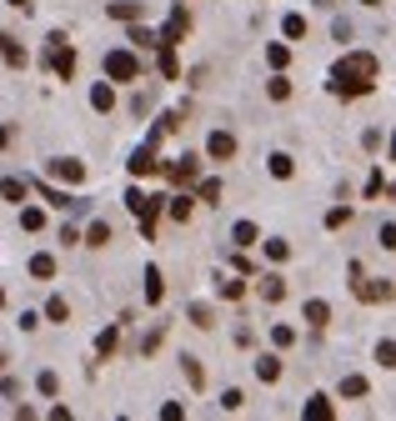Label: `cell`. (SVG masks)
Here are the masks:
<instances>
[{"mask_svg": "<svg viewBox=\"0 0 396 421\" xmlns=\"http://www.w3.org/2000/svg\"><path fill=\"white\" fill-rule=\"evenodd\" d=\"M91 105H96V111H111V105H116V91L106 86V80H100V86H91Z\"/></svg>", "mask_w": 396, "mask_h": 421, "instance_id": "603a6c76", "label": "cell"}, {"mask_svg": "<svg viewBox=\"0 0 396 421\" xmlns=\"http://www.w3.org/2000/svg\"><path fill=\"white\" fill-rule=\"evenodd\" d=\"M30 276H35V281H51V276H55V256H51V251L30 256Z\"/></svg>", "mask_w": 396, "mask_h": 421, "instance_id": "2e32d148", "label": "cell"}, {"mask_svg": "<svg viewBox=\"0 0 396 421\" xmlns=\"http://www.w3.org/2000/svg\"><path fill=\"white\" fill-rule=\"evenodd\" d=\"M20 226H26V231H40V226H46V216H40L35 206H26V201H20Z\"/></svg>", "mask_w": 396, "mask_h": 421, "instance_id": "d590c367", "label": "cell"}, {"mask_svg": "<svg viewBox=\"0 0 396 421\" xmlns=\"http://www.w3.org/2000/svg\"><path fill=\"white\" fill-rule=\"evenodd\" d=\"M0 55H6V66H15V71H26V51H20L15 40H6V46H0Z\"/></svg>", "mask_w": 396, "mask_h": 421, "instance_id": "e575fe53", "label": "cell"}, {"mask_svg": "<svg viewBox=\"0 0 396 421\" xmlns=\"http://www.w3.org/2000/svg\"><path fill=\"white\" fill-rule=\"evenodd\" d=\"M351 276H357V281H351V291H357V296L361 301H371V306H377V301H391V281L386 276H361V266H351Z\"/></svg>", "mask_w": 396, "mask_h": 421, "instance_id": "5b68a950", "label": "cell"}, {"mask_svg": "<svg viewBox=\"0 0 396 421\" xmlns=\"http://www.w3.org/2000/svg\"><path fill=\"white\" fill-rule=\"evenodd\" d=\"M161 296H165V286H161V271L151 266L145 271V306H161Z\"/></svg>", "mask_w": 396, "mask_h": 421, "instance_id": "d6986e66", "label": "cell"}, {"mask_svg": "<svg viewBox=\"0 0 396 421\" xmlns=\"http://www.w3.org/2000/svg\"><path fill=\"white\" fill-rule=\"evenodd\" d=\"M126 40H131L136 51H151V46H161V35H156V30H145L141 20H136V26H131V35H126Z\"/></svg>", "mask_w": 396, "mask_h": 421, "instance_id": "e0dca14e", "label": "cell"}, {"mask_svg": "<svg viewBox=\"0 0 396 421\" xmlns=\"http://www.w3.org/2000/svg\"><path fill=\"white\" fill-rule=\"evenodd\" d=\"M51 176H55V181H71V186H75V181H86V165H80V161H71V156H66V161L55 156V161H51Z\"/></svg>", "mask_w": 396, "mask_h": 421, "instance_id": "30bf717a", "label": "cell"}, {"mask_svg": "<svg viewBox=\"0 0 396 421\" xmlns=\"http://www.w3.org/2000/svg\"><path fill=\"white\" fill-rule=\"evenodd\" d=\"M181 371H186V382H191V386H206V376H201V361H196V356H181Z\"/></svg>", "mask_w": 396, "mask_h": 421, "instance_id": "836d02e7", "label": "cell"}, {"mask_svg": "<svg viewBox=\"0 0 396 421\" xmlns=\"http://www.w3.org/2000/svg\"><path fill=\"white\" fill-rule=\"evenodd\" d=\"M196 186H201V201H206V206H221V196H226V186H221L216 176H211V181H201V176H196Z\"/></svg>", "mask_w": 396, "mask_h": 421, "instance_id": "ffe728a7", "label": "cell"}, {"mask_svg": "<svg viewBox=\"0 0 396 421\" xmlns=\"http://www.w3.org/2000/svg\"><path fill=\"white\" fill-rule=\"evenodd\" d=\"M100 71H106V80H141V60H136V51H111L106 60H100Z\"/></svg>", "mask_w": 396, "mask_h": 421, "instance_id": "3957f363", "label": "cell"}, {"mask_svg": "<svg viewBox=\"0 0 396 421\" xmlns=\"http://www.w3.org/2000/svg\"><path fill=\"white\" fill-rule=\"evenodd\" d=\"M46 66H51V71H55L60 80H71V75H75V51H71V40L60 35V30L51 35V51H46Z\"/></svg>", "mask_w": 396, "mask_h": 421, "instance_id": "277c9868", "label": "cell"}, {"mask_svg": "<svg viewBox=\"0 0 396 421\" xmlns=\"http://www.w3.org/2000/svg\"><path fill=\"white\" fill-rule=\"evenodd\" d=\"M377 196H391V181H386L381 171H371V181H366V201H377Z\"/></svg>", "mask_w": 396, "mask_h": 421, "instance_id": "484cf974", "label": "cell"}, {"mask_svg": "<svg viewBox=\"0 0 396 421\" xmlns=\"http://www.w3.org/2000/svg\"><path fill=\"white\" fill-rule=\"evenodd\" d=\"M341 226H351V206H331L326 210V231H341Z\"/></svg>", "mask_w": 396, "mask_h": 421, "instance_id": "f1b7e54d", "label": "cell"}, {"mask_svg": "<svg viewBox=\"0 0 396 421\" xmlns=\"http://www.w3.org/2000/svg\"><path fill=\"white\" fill-rule=\"evenodd\" d=\"M216 291H221L226 301H241V296H246V286H241V281H216Z\"/></svg>", "mask_w": 396, "mask_h": 421, "instance_id": "b9f144b4", "label": "cell"}, {"mask_svg": "<svg viewBox=\"0 0 396 421\" xmlns=\"http://www.w3.org/2000/svg\"><path fill=\"white\" fill-rule=\"evenodd\" d=\"M266 171L276 181H291V176H296V161H291L286 151H276V156H266Z\"/></svg>", "mask_w": 396, "mask_h": 421, "instance_id": "4fadbf2b", "label": "cell"}, {"mask_svg": "<svg viewBox=\"0 0 396 421\" xmlns=\"http://www.w3.org/2000/svg\"><path fill=\"white\" fill-rule=\"evenodd\" d=\"M106 15H116V20H141V15H145V0H111Z\"/></svg>", "mask_w": 396, "mask_h": 421, "instance_id": "7c38bea8", "label": "cell"}, {"mask_svg": "<svg viewBox=\"0 0 396 421\" xmlns=\"http://www.w3.org/2000/svg\"><path fill=\"white\" fill-rule=\"evenodd\" d=\"M191 326H201V331H211V326H216V311L196 301V306H191Z\"/></svg>", "mask_w": 396, "mask_h": 421, "instance_id": "1f68e13d", "label": "cell"}, {"mask_svg": "<svg viewBox=\"0 0 396 421\" xmlns=\"http://www.w3.org/2000/svg\"><path fill=\"white\" fill-rule=\"evenodd\" d=\"M35 391H40V396H60V376H55V371H40V376H35Z\"/></svg>", "mask_w": 396, "mask_h": 421, "instance_id": "d6a6232c", "label": "cell"}, {"mask_svg": "<svg viewBox=\"0 0 396 421\" xmlns=\"http://www.w3.org/2000/svg\"><path fill=\"white\" fill-rule=\"evenodd\" d=\"M306 421H331V402L326 396H311L306 402Z\"/></svg>", "mask_w": 396, "mask_h": 421, "instance_id": "cb8c5ba5", "label": "cell"}, {"mask_svg": "<svg viewBox=\"0 0 396 421\" xmlns=\"http://www.w3.org/2000/svg\"><path fill=\"white\" fill-rule=\"evenodd\" d=\"M186 30H191V15H186V10L176 6V10H171V20H165V30H161V46H176V40H181Z\"/></svg>", "mask_w": 396, "mask_h": 421, "instance_id": "9c48e42d", "label": "cell"}, {"mask_svg": "<svg viewBox=\"0 0 396 421\" xmlns=\"http://www.w3.org/2000/svg\"><path fill=\"white\" fill-rule=\"evenodd\" d=\"M266 256H271V261H286V256H291V241L271 236V241H266Z\"/></svg>", "mask_w": 396, "mask_h": 421, "instance_id": "8d00e7d4", "label": "cell"}, {"mask_svg": "<svg viewBox=\"0 0 396 421\" xmlns=\"http://www.w3.org/2000/svg\"><path fill=\"white\" fill-rule=\"evenodd\" d=\"M266 96H271V100H286V96H291V80H286V75L276 71V75L266 80Z\"/></svg>", "mask_w": 396, "mask_h": 421, "instance_id": "83f0119b", "label": "cell"}, {"mask_svg": "<svg viewBox=\"0 0 396 421\" xmlns=\"http://www.w3.org/2000/svg\"><path fill=\"white\" fill-rule=\"evenodd\" d=\"M256 376H261V382H276V376H281V356H261V361H256Z\"/></svg>", "mask_w": 396, "mask_h": 421, "instance_id": "d4e9b609", "label": "cell"}, {"mask_svg": "<svg viewBox=\"0 0 396 421\" xmlns=\"http://www.w3.org/2000/svg\"><path fill=\"white\" fill-rule=\"evenodd\" d=\"M377 361H381V366H396V341H391V336H381V346H377Z\"/></svg>", "mask_w": 396, "mask_h": 421, "instance_id": "60d3db41", "label": "cell"}, {"mask_svg": "<svg viewBox=\"0 0 396 421\" xmlns=\"http://www.w3.org/2000/svg\"><path fill=\"white\" fill-rule=\"evenodd\" d=\"M271 341H276V346H291V341H296V326H271Z\"/></svg>", "mask_w": 396, "mask_h": 421, "instance_id": "7bdbcfd3", "label": "cell"}, {"mask_svg": "<svg viewBox=\"0 0 396 421\" xmlns=\"http://www.w3.org/2000/svg\"><path fill=\"white\" fill-rule=\"evenodd\" d=\"M0 196H6V201H15V206H20V201L30 196V186L20 181V176H6V181H0Z\"/></svg>", "mask_w": 396, "mask_h": 421, "instance_id": "9a60e30c", "label": "cell"}, {"mask_svg": "<svg viewBox=\"0 0 396 421\" xmlns=\"http://www.w3.org/2000/svg\"><path fill=\"white\" fill-rule=\"evenodd\" d=\"M0 306H6V291H0Z\"/></svg>", "mask_w": 396, "mask_h": 421, "instance_id": "681fc988", "label": "cell"}, {"mask_svg": "<svg viewBox=\"0 0 396 421\" xmlns=\"http://www.w3.org/2000/svg\"><path fill=\"white\" fill-rule=\"evenodd\" d=\"M241 402H246V396H241L236 386H231V391H226V396H221V406H226V411H241Z\"/></svg>", "mask_w": 396, "mask_h": 421, "instance_id": "ee69618b", "label": "cell"}, {"mask_svg": "<svg viewBox=\"0 0 396 421\" xmlns=\"http://www.w3.org/2000/svg\"><path fill=\"white\" fill-rule=\"evenodd\" d=\"M106 241H111V226H106V221H91V231H86V246H96V251H100Z\"/></svg>", "mask_w": 396, "mask_h": 421, "instance_id": "f546056e", "label": "cell"}, {"mask_svg": "<svg viewBox=\"0 0 396 421\" xmlns=\"http://www.w3.org/2000/svg\"><path fill=\"white\" fill-rule=\"evenodd\" d=\"M6 366H10V361H6V351H0V371H6Z\"/></svg>", "mask_w": 396, "mask_h": 421, "instance_id": "7dc6e473", "label": "cell"}, {"mask_svg": "<svg viewBox=\"0 0 396 421\" xmlns=\"http://www.w3.org/2000/svg\"><path fill=\"white\" fill-rule=\"evenodd\" d=\"M161 75H165V80H176V75H181V60H176V46H161Z\"/></svg>", "mask_w": 396, "mask_h": 421, "instance_id": "7402d4cb", "label": "cell"}, {"mask_svg": "<svg viewBox=\"0 0 396 421\" xmlns=\"http://www.w3.org/2000/svg\"><path fill=\"white\" fill-rule=\"evenodd\" d=\"M206 156H211V161H231L236 156V136L231 131H211V136H206Z\"/></svg>", "mask_w": 396, "mask_h": 421, "instance_id": "52a82bcc", "label": "cell"}, {"mask_svg": "<svg viewBox=\"0 0 396 421\" xmlns=\"http://www.w3.org/2000/svg\"><path fill=\"white\" fill-rule=\"evenodd\" d=\"M341 396H366V376H341Z\"/></svg>", "mask_w": 396, "mask_h": 421, "instance_id": "ab89813d", "label": "cell"}, {"mask_svg": "<svg viewBox=\"0 0 396 421\" xmlns=\"http://www.w3.org/2000/svg\"><path fill=\"white\" fill-rule=\"evenodd\" d=\"M126 210L141 221V236L151 241L156 236V216H161V196H145L141 186H136V191H126Z\"/></svg>", "mask_w": 396, "mask_h": 421, "instance_id": "7a4b0ae2", "label": "cell"}, {"mask_svg": "<svg viewBox=\"0 0 396 421\" xmlns=\"http://www.w3.org/2000/svg\"><path fill=\"white\" fill-rule=\"evenodd\" d=\"M165 216L186 226V221H191V196H186V191L181 196H165Z\"/></svg>", "mask_w": 396, "mask_h": 421, "instance_id": "5bb4252c", "label": "cell"}, {"mask_svg": "<svg viewBox=\"0 0 396 421\" xmlns=\"http://www.w3.org/2000/svg\"><path fill=\"white\" fill-rule=\"evenodd\" d=\"M165 176H171L176 186H196V176H201V161H196V156H176L171 165H165Z\"/></svg>", "mask_w": 396, "mask_h": 421, "instance_id": "8992f818", "label": "cell"}, {"mask_svg": "<svg viewBox=\"0 0 396 421\" xmlns=\"http://www.w3.org/2000/svg\"><path fill=\"white\" fill-rule=\"evenodd\" d=\"M301 316H306V326H311V331H326V326H331V306H326V301H306Z\"/></svg>", "mask_w": 396, "mask_h": 421, "instance_id": "8fae6325", "label": "cell"}, {"mask_svg": "<svg viewBox=\"0 0 396 421\" xmlns=\"http://www.w3.org/2000/svg\"><path fill=\"white\" fill-rule=\"evenodd\" d=\"M361 6H381V0H361Z\"/></svg>", "mask_w": 396, "mask_h": 421, "instance_id": "c3c4849f", "label": "cell"}, {"mask_svg": "<svg viewBox=\"0 0 396 421\" xmlns=\"http://www.w3.org/2000/svg\"><path fill=\"white\" fill-rule=\"evenodd\" d=\"M377 75H381V60L371 55V51H351L336 60V71H331V91L336 96H366L371 86H377Z\"/></svg>", "mask_w": 396, "mask_h": 421, "instance_id": "6da1fadb", "label": "cell"}, {"mask_svg": "<svg viewBox=\"0 0 396 421\" xmlns=\"http://www.w3.org/2000/svg\"><path fill=\"white\" fill-rule=\"evenodd\" d=\"M6 6H15L20 15H30V10H35V0H6Z\"/></svg>", "mask_w": 396, "mask_h": 421, "instance_id": "f6af8a7d", "label": "cell"}, {"mask_svg": "<svg viewBox=\"0 0 396 421\" xmlns=\"http://www.w3.org/2000/svg\"><path fill=\"white\" fill-rule=\"evenodd\" d=\"M286 60H291V51H286V46H266V66H271V71H281Z\"/></svg>", "mask_w": 396, "mask_h": 421, "instance_id": "74e56055", "label": "cell"}, {"mask_svg": "<svg viewBox=\"0 0 396 421\" xmlns=\"http://www.w3.org/2000/svg\"><path fill=\"white\" fill-rule=\"evenodd\" d=\"M6 145H10V125H0V151H6Z\"/></svg>", "mask_w": 396, "mask_h": 421, "instance_id": "bcb514c9", "label": "cell"}, {"mask_svg": "<svg viewBox=\"0 0 396 421\" xmlns=\"http://www.w3.org/2000/svg\"><path fill=\"white\" fill-rule=\"evenodd\" d=\"M281 30H286V40H306V15H286Z\"/></svg>", "mask_w": 396, "mask_h": 421, "instance_id": "4316f807", "label": "cell"}, {"mask_svg": "<svg viewBox=\"0 0 396 421\" xmlns=\"http://www.w3.org/2000/svg\"><path fill=\"white\" fill-rule=\"evenodd\" d=\"M261 296H266V301H281V296H286V281H281V276H261Z\"/></svg>", "mask_w": 396, "mask_h": 421, "instance_id": "4dcf8cb0", "label": "cell"}, {"mask_svg": "<svg viewBox=\"0 0 396 421\" xmlns=\"http://www.w3.org/2000/svg\"><path fill=\"white\" fill-rule=\"evenodd\" d=\"M126 165H131V176H156V171H161V161H156V145L145 141V145H141V151H136Z\"/></svg>", "mask_w": 396, "mask_h": 421, "instance_id": "ba28073f", "label": "cell"}, {"mask_svg": "<svg viewBox=\"0 0 396 421\" xmlns=\"http://www.w3.org/2000/svg\"><path fill=\"white\" fill-rule=\"evenodd\" d=\"M231 241H236V246H256V241H261L256 221H236V226H231Z\"/></svg>", "mask_w": 396, "mask_h": 421, "instance_id": "ac0fdd59", "label": "cell"}, {"mask_svg": "<svg viewBox=\"0 0 396 421\" xmlns=\"http://www.w3.org/2000/svg\"><path fill=\"white\" fill-rule=\"evenodd\" d=\"M46 316H51L55 326H66V321H71V301H66V296H51V301H46Z\"/></svg>", "mask_w": 396, "mask_h": 421, "instance_id": "44dd1931", "label": "cell"}, {"mask_svg": "<svg viewBox=\"0 0 396 421\" xmlns=\"http://www.w3.org/2000/svg\"><path fill=\"white\" fill-rule=\"evenodd\" d=\"M111 351H116V326H106L96 336V356H111Z\"/></svg>", "mask_w": 396, "mask_h": 421, "instance_id": "f35d334b", "label": "cell"}]
</instances>
